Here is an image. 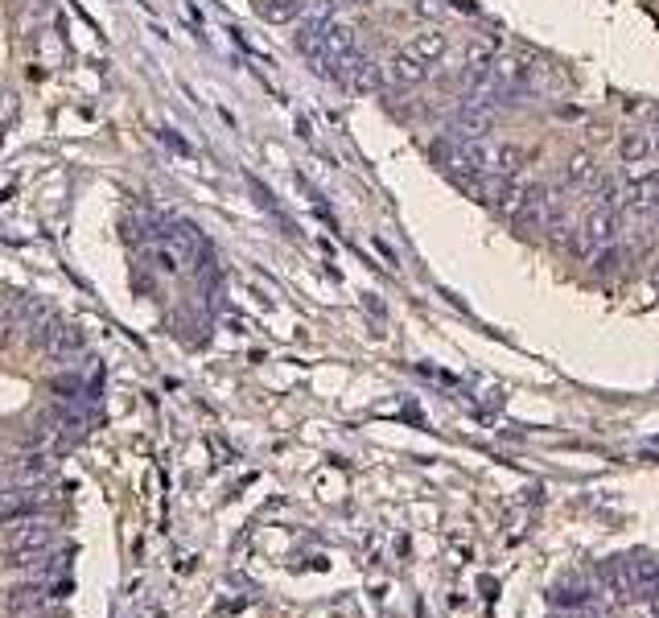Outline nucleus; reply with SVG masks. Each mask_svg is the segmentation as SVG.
<instances>
[{
    "label": "nucleus",
    "instance_id": "1",
    "mask_svg": "<svg viewBox=\"0 0 659 618\" xmlns=\"http://www.w3.org/2000/svg\"><path fill=\"white\" fill-rule=\"evenodd\" d=\"M622 239V194L618 182H606L594 198V206L581 215V223L573 227V256L581 260H606Z\"/></svg>",
    "mask_w": 659,
    "mask_h": 618
},
{
    "label": "nucleus",
    "instance_id": "2",
    "mask_svg": "<svg viewBox=\"0 0 659 618\" xmlns=\"http://www.w3.org/2000/svg\"><path fill=\"white\" fill-rule=\"evenodd\" d=\"M445 161L470 178H515L528 165V153L507 141H491V136H462L445 149Z\"/></svg>",
    "mask_w": 659,
    "mask_h": 618
},
{
    "label": "nucleus",
    "instance_id": "3",
    "mask_svg": "<svg viewBox=\"0 0 659 618\" xmlns=\"http://www.w3.org/2000/svg\"><path fill=\"white\" fill-rule=\"evenodd\" d=\"M149 264L161 272V277H182V272L194 264L198 256V231L190 223H173L169 231H157L149 244Z\"/></svg>",
    "mask_w": 659,
    "mask_h": 618
},
{
    "label": "nucleus",
    "instance_id": "4",
    "mask_svg": "<svg viewBox=\"0 0 659 618\" xmlns=\"http://www.w3.org/2000/svg\"><path fill=\"white\" fill-rule=\"evenodd\" d=\"M54 540H58L54 520H46V515H21V520H13V528L5 532V557H13V561L42 557L46 548H54Z\"/></svg>",
    "mask_w": 659,
    "mask_h": 618
},
{
    "label": "nucleus",
    "instance_id": "5",
    "mask_svg": "<svg viewBox=\"0 0 659 618\" xmlns=\"http://www.w3.org/2000/svg\"><path fill=\"white\" fill-rule=\"evenodd\" d=\"M66 590H71V581H58V586H54V581H21V586L5 590V614L29 618V614H38V610L62 602Z\"/></svg>",
    "mask_w": 659,
    "mask_h": 618
},
{
    "label": "nucleus",
    "instance_id": "6",
    "mask_svg": "<svg viewBox=\"0 0 659 618\" xmlns=\"http://www.w3.org/2000/svg\"><path fill=\"white\" fill-rule=\"evenodd\" d=\"M429 71H433V66H425L416 54L396 50L384 66H379V79H384L388 87H396V91H408V87H416V83H425V79H429Z\"/></svg>",
    "mask_w": 659,
    "mask_h": 618
},
{
    "label": "nucleus",
    "instance_id": "7",
    "mask_svg": "<svg viewBox=\"0 0 659 618\" xmlns=\"http://www.w3.org/2000/svg\"><path fill=\"white\" fill-rule=\"evenodd\" d=\"M594 586L602 590V594H610L614 602H635V577H631V561H602L598 569H594Z\"/></svg>",
    "mask_w": 659,
    "mask_h": 618
},
{
    "label": "nucleus",
    "instance_id": "8",
    "mask_svg": "<svg viewBox=\"0 0 659 618\" xmlns=\"http://www.w3.org/2000/svg\"><path fill=\"white\" fill-rule=\"evenodd\" d=\"M293 46L301 50V58L314 66L318 75L330 79V58H326V46H322V17H309V21L293 33Z\"/></svg>",
    "mask_w": 659,
    "mask_h": 618
},
{
    "label": "nucleus",
    "instance_id": "9",
    "mask_svg": "<svg viewBox=\"0 0 659 618\" xmlns=\"http://www.w3.org/2000/svg\"><path fill=\"white\" fill-rule=\"evenodd\" d=\"M552 606H561V610H585L589 602H594V581H589L585 573H565L557 586L548 590Z\"/></svg>",
    "mask_w": 659,
    "mask_h": 618
},
{
    "label": "nucleus",
    "instance_id": "10",
    "mask_svg": "<svg viewBox=\"0 0 659 618\" xmlns=\"http://www.w3.org/2000/svg\"><path fill=\"white\" fill-rule=\"evenodd\" d=\"M38 330H42V347H46L50 355H75V351H83V342H87L83 326H75V322H54V318H46Z\"/></svg>",
    "mask_w": 659,
    "mask_h": 618
},
{
    "label": "nucleus",
    "instance_id": "11",
    "mask_svg": "<svg viewBox=\"0 0 659 618\" xmlns=\"http://www.w3.org/2000/svg\"><path fill=\"white\" fill-rule=\"evenodd\" d=\"M408 54H416L425 66H437L441 58H445V50H449V38L441 29H421V33H412V42L404 46Z\"/></svg>",
    "mask_w": 659,
    "mask_h": 618
},
{
    "label": "nucleus",
    "instance_id": "12",
    "mask_svg": "<svg viewBox=\"0 0 659 618\" xmlns=\"http://www.w3.org/2000/svg\"><path fill=\"white\" fill-rule=\"evenodd\" d=\"M631 577H635V598L659 602V561H655V557L631 561Z\"/></svg>",
    "mask_w": 659,
    "mask_h": 618
},
{
    "label": "nucleus",
    "instance_id": "13",
    "mask_svg": "<svg viewBox=\"0 0 659 618\" xmlns=\"http://www.w3.org/2000/svg\"><path fill=\"white\" fill-rule=\"evenodd\" d=\"M252 9H256L268 25H289V21L301 17L305 0H252Z\"/></svg>",
    "mask_w": 659,
    "mask_h": 618
},
{
    "label": "nucleus",
    "instance_id": "14",
    "mask_svg": "<svg viewBox=\"0 0 659 618\" xmlns=\"http://www.w3.org/2000/svg\"><path fill=\"white\" fill-rule=\"evenodd\" d=\"M618 153L627 157L631 165L655 161V141H651V128H635V132H627V136H622V145H618Z\"/></svg>",
    "mask_w": 659,
    "mask_h": 618
},
{
    "label": "nucleus",
    "instance_id": "15",
    "mask_svg": "<svg viewBox=\"0 0 659 618\" xmlns=\"http://www.w3.org/2000/svg\"><path fill=\"white\" fill-rule=\"evenodd\" d=\"M13 334H17V322H13V318H5V314H0V351H5L9 342H13Z\"/></svg>",
    "mask_w": 659,
    "mask_h": 618
},
{
    "label": "nucleus",
    "instance_id": "16",
    "mask_svg": "<svg viewBox=\"0 0 659 618\" xmlns=\"http://www.w3.org/2000/svg\"><path fill=\"white\" fill-rule=\"evenodd\" d=\"M29 618H71V614H66V610H50V606H46V610H38V614H29Z\"/></svg>",
    "mask_w": 659,
    "mask_h": 618
},
{
    "label": "nucleus",
    "instance_id": "17",
    "mask_svg": "<svg viewBox=\"0 0 659 618\" xmlns=\"http://www.w3.org/2000/svg\"><path fill=\"white\" fill-rule=\"evenodd\" d=\"M552 618H589L585 610H561V614H552Z\"/></svg>",
    "mask_w": 659,
    "mask_h": 618
},
{
    "label": "nucleus",
    "instance_id": "18",
    "mask_svg": "<svg viewBox=\"0 0 659 618\" xmlns=\"http://www.w3.org/2000/svg\"><path fill=\"white\" fill-rule=\"evenodd\" d=\"M651 141H655V157H659V128H651Z\"/></svg>",
    "mask_w": 659,
    "mask_h": 618
},
{
    "label": "nucleus",
    "instance_id": "19",
    "mask_svg": "<svg viewBox=\"0 0 659 618\" xmlns=\"http://www.w3.org/2000/svg\"><path fill=\"white\" fill-rule=\"evenodd\" d=\"M359 5H371V0H359Z\"/></svg>",
    "mask_w": 659,
    "mask_h": 618
}]
</instances>
